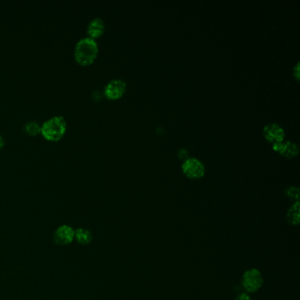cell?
I'll use <instances>...</instances> for the list:
<instances>
[{"instance_id":"1","label":"cell","mask_w":300,"mask_h":300,"mask_svg":"<svg viewBox=\"0 0 300 300\" xmlns=\"http://www.w3.org/2000/svg\"><path fill=\"white\" fill-rule=\"evenodd\" d=\"M99 53V46L95 40L88 36L78 41L74 47V59L81 66L93 64Z\"/></svg>"},{"instance_id":"2","label":"cell","mask_w":300,"mask_h":300,"mask_svg":"<svg viewBox=\"0 0 300 300\" xmlns=\"http://www.w3.org/2000/svg\"><path fill=\"white\" fill-rule=\"evenodd\" d=\"M67 131V121L62 115H55L41 125V135L47 141L58 142Z\"/></svg>"},{"instance_id":"3","label":"cell","mask_w":300,"mask_h":300,"mask_svg":"<svg viewBox=\"0 0 300 300\" xmlns=\"http://www.w3.org/2000/svg\"><path fill=\"white\" fill-rule=\"evenodd\" d=\"M263 284L261 272L256 268H251L245 272L242 277V285L244 289L248 292H256Z\"/></svg>"},{"instance_id":"4","label":"cell","mask_w":300,"mask_h":300,"mask_svg":"<svg viewBox=\"0 0 300 300\" xmlns=\"http://www.w3.org/2000/svg\"><path fill=\"white\" fill-rule=\"evenodd\" d=\"M182 171L191 179H198L205 176V166L196 158H189L182 164Z\"/></svg>"},{"instance_id":"5","label":"cell","mask_w":300,"mask_h":300,"mask_svg":"<svg viewBox=\"0 0 300 300\" xmlns=\"http://www.w3.org/2000/svg\"><path fill=\"white\" fill-rule=\"evenodd\" d=\"M127 88L124 80L115 79L107 84L104 89V95L109 99H117L123 95Z\"/></svg>"},{"instance_id":"6","label":"cell","mask_w":300,"mask_h":300,"mask_svg":"<svg viewBox=\"0 0 300 300\" xmlns=\"http://www.w3.org/2000/svg\"><path fill=\"white\" fill-rule=\"evenodd\" d=\"M75 230L68 224H63L55 231L53 239L57 245L67 246L74 240Z\"/></svg>"},{"instance_id":"7","label":"cell","mask_w":300,"mask_h":300,"mask_svg":"<svg viewBox=\"0 0 300 300\" xmlns=\"http://www.w3.org/2000/svg\"><path fill=\"white\" fill-rule=\"evenodd\" d=\"M263 135L266 139L270 141L272 143L277 142H283L284 139V131L280 125L278 123H268L265 125L263 128Z\"/></svg>"},{"instance_id":"8","label":"cell","mask_w":300,"mask_h":300,"mask_svg":"<svg viewBox=\"0 0 300 300\" xmlns=\"http://www.w3.org/2000/svg\"><path fill=\"white\" fill-rule=\"evenodd\" d=\"M273 149L286 158H293L297 156L299 152L297 144L291 141H286L285 143L284 142L273 143Z\"/></svg>"},{"instance_id":"9","label":"cell","mask_w":300,"mask_h":300,"mask_svg":"<svg viewBox=\"0 0 300 300\" xmlns=\"http://www.w3.org/2000/svg\"><path fill=\"white\" fill-rule=\"evenodd\" d=\"M105 22L101 18H94L92 19L86 28V33L90 38H99L105 32Z\"/></svg>"},{"instance_id":"10","label":"cell","mask_w":300,"mask_h":300,"mask_svg":"<svg viewBox=\"0 0 300 300\" xmlns=\"http://www.w3.org/2000/svg\"><path fill=\"white\" fill-rule=\"evenodd\" d=\"M92 240H93V235L87 229L79 228L77 230H75L74 240H76L78 243H80L81 245H87L92 241Z\"/></svg>"},{"instance_id":"11","label":"cell","mask_w":300,"mask_h":300,"mask_svg":"<svg viewBox=\"0 0 300 300\" xmlns=\"http://www.w3.org/2000/svg\"><path fill=\"white\" fill-rule=\"evenodd\" d=\"M299 202H296L288 211L287 220L292 226L299 223Z\"/></svg>"},{"instance_id":"12","label":"cell","mask_w":300,"mask_h":300,"mask_svg":"<svg viewBox=\"0 0 300 300\" xmlns=\"http://www.w3.org/2000/svg\"><path fill=\"white\" fill-rule=\"evenodd\" d=\"M23 131L27 135L35 137L41 134V125L37 121H29L23 126Z\"/></svg>"},{"instance_id":"13","label":"cell","mask_w":300,"mask_h":300,"mask_svg":"<svg viewBox=\"0 0 300 300\" xmlns=\"http://www.w3.org/2000/svg\"><path fill=\"white\" fill-rule=\"evenodd\" d=\"M285 195L289 198H291L294 201L298 202L299 199V189L297 187H289L288 189H285Z\"/></svg>"},{"instance_id":"14","label":"cell","mask_w":300,"mask_h":300,"mask_svg":"<svg viewBox=\"0 0 300 300\" xmlns=\"http://www.w3.org/2000/svg\"><path fill=\"white\" fill-rule=\"evenodd\" d=\"M293 75L294 77L296 80H299V75H300V71H299V62H297L296 65L294 66L293 68Z\"/></svg>"},{"instance_id":"15","label":"cell","mask_w":300,"mask_h":300,"mask_svg":"<svg viewBox=\"0 0 300 300\" xmlns=\"http://www.w3.org/2000/svg\"><path fill=\"white\" fill-rule=\"evenodd\" d=\"M235 300H251L248 294L241 293L235 298Z\"/></svg>"},{"instance_id":"16","label":"cell","mask_w":300,"mask_h":300,"mask_svg":"<svg viewBox=\"0 0 300 300\" xmlns=\"http://www.w3.org/2000/svg\"><path fill=\"white\" fill-rule=\"evenodd\" d=\"M5 144H6V142H5V139H4V137L0 135V150L1 149H3L4 146H5Z\"/></svg>"}]
</instances>
